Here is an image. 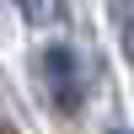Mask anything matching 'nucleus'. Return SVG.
<instances>
[{
    "label": "nucleus",
    "instance_id": "nucleus-1",
    "mask_svg": "<svg viewBox=\"0 0 134 134\" xmlns=\"http://www.w3.org/2000/svg\"><path fill=\"white\" fill-rule=\"evenodd\" d=\"M38 86H43V97H48L59 113H81V102H86V70H81V59H75V48L48 43V48L38 54Z\"/></svg>",
    "mask_w": 134,
    "mask_h": 134
},
{
    "label": "nucleus",
    "instance_id": "nucleus-2",
    "mask_svg": "<svg viewBox=\"0 0 134 134\" xmlns=\"http://www.w3.org/2000/svg\"><path fill=\"white\" fill-rule=\"evenodd\" d=\"M107 11H113L118 43H124V54H129V64H134V0H107Z\"/></svg>",
    "mask_w": 134,
    "mask_h": 134
},
{
    "label": "nucleus",
    "instance_id": "nucleus-3",
    "mask_svg": "<svg viewBox=\"0 0 134 134\" xmlns=\"http://www.w3.org/2000/svg\"><path fill=\"white\" fill-rule=\"evenodd\" d=\"M21 16L32 21V27H54V21L64 16V0H16Z\"/></svg>",
    "mask_w": 134,
    "mask_h": 134
},
{
    "label": "nucleus",
    "instance_id": "nucleus-4",
    "mask_svg": "<svg viewBox=\"0 0 134 134\" xmlns=\"http://www.w3.org/2000/svg\"><path fill=\"white\" fill-rule=\"evenodd\" d=\"M113 134H129V129H113Z\"/></svg>",
    "mask_w": 134,
    "mask_h": 134
}]
</instances>
